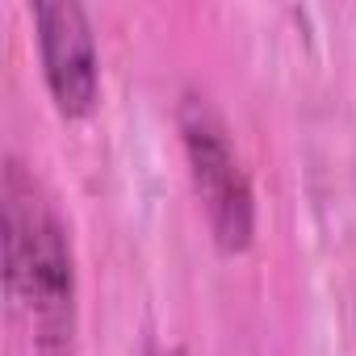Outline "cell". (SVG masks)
Instances as JSON below:
<instances>
[{"label":"cell","mask_w":356,"mask_h":356,"mask_svg":"<svg viewBox=\"0 0 356 356\" xmlns=\"http://www.w3.org/2000/svg\"><path fill=\"white\" fill-rule=\"evenodd\" d=\"M42 80L63 118H88L101 97V59L84 5L76 0H38L30 9Z\"/></svg>","instance_id":"3957f363"},{"label":"cell","mask_w":356,"mask_h":356,"mask_svg":"<svg viewBox=\"0 0 356 356\" xmlns=\"http://www.w3.org/2000/svg\"><path fill=\"white\" fill-rule=\"evenodd\" d=\"M176 126L210 239L227 256L248 252L256 243V193L227 118L206 92H185L176 105Z\"/></svg>","instance_id":"7a4b0ae2"},{"label":"cell","mask_w":356,"mask_h":356,"mask_svg":"<svg viewBox=\"0 0 356 356\" xmlns=\"http://www.w3.org/2000/svg\"><path fill=\"white\" fill-rule=\"evenodd\" d=\"M0 231H5V285L22 310L34 356H76V252L67 222L47 185L5 155L0 176Z\"/></svg>","instance_id":"6da1fadb"},{"label":"cell","mask_w":356,"mask_h":356,"mask_svg":"<svg viewBox=\"0 0 356 356\" xmlns=\"http://www.w3.org/2000/svg\"><path fill=\"white\" fill-rule=\"evenodd\" d=\"M147 356H189V352L185 348H151Z\"/></svg>","instance_id":"277c9868"}]
</instances>
